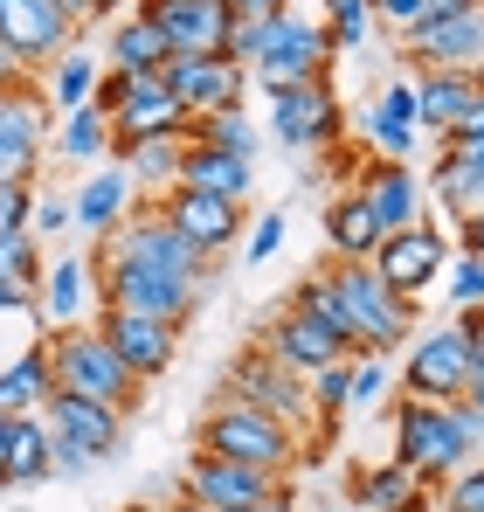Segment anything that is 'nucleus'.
Instances as JSON below:
<instances>
[{
	"label": "nucleus",
	"mask_w": 484,
	"mask_h": 512,
	"mask_svg": "<svg viewBox=\"0 0 484 512\" xmlns=\"http://www.w3.org/2000/svg\"><path fill=\"white\" fill-rule=\"evenodd\" d=\"M484 450V416L471 402H395V464L415 471L422 485L457 478Z\"/></svg>",
	"instance_id": "obj_1"
},
{
	"label": "nucleus",
	"mask_w": 484,
	"mask_h": 512,
	"mask_svg": "<svg viewBox=\"0 0 484 512\" xmlns=\"http://www.w3.org/2000/svg\"><path fill=\"white\" fill-rule=\"evenodd\" d=\"M332 35H325V14H305V7H284V14H270L263 28H256V63H249V77L270 90H298V84H325V70H332Z\"/></svg>",
	"instance_id": "obj_2"
},
{
	"label": "nucleus",
	"mask_w": 484,
	"mask_h": 512,
	"mask_svg": "<svg viewBox=\"0 0 484 512\" xmlns=\"http://www.w3.org/2000/svg\"><path fill=\"white\" fill-rule=\"evenodd\" d=\"M49 374H56V388L90 395V402H104V409H118V416H132V409L146 402V381L97 340V326H63V333H49Z\"/></svg>",
	"instance_id": "obj_3"
},
{
	"label": "nucleus",
	"mask_w": 484,
	"mask_h": 512,
	"mask_svg": "<svg viewBox=\"0 0 484 512\" xmlns=\"http://www.w3.org/2000/svg\"><path fill=\"white\" fill-rule=\"evenodd\" d=\"M90 284H97V312H139V319H166V326H187L208 298L201 277H173V270H146V263H111L97 256L90 263Z\"/></svg>",
	"instance_id": "obj_4"
},
{
	"label": "nucleus",
	"mask_w": 484,
	"mask_h": 512,
	"mask_svg": "<svg viewBox=\"0 0 484 512\" xmlns=\"http://www.w3.org/2000/svg\"><path fill=\"white\" fill-rule=\"evenodd\" d=\"M325 277H332L339 312H346V326H353V360H367V353L388 360L395 346L415 340V305L395 298V291L374 277V263H332Z\"/></svg>",
	"instance_id": "obj_5"
},
{
	"label": "nucleus",
	"mask_w": 484,
	"mask_h": 512,
	"mask_svg": "<svg viewBox=\"0 0 484 512\" xmlns=\"http://www.w3.org/2000/svg\"><path fill=\"white\" fill-rule=\"evenodd\" d=\"M298 443H305L298 429H284L277 416H263V409H249V402H222V395H215V409L201 416V457H229V464H256V471L291 478Z\"/></svg>",
	"instance_id": "obj_6"
},
{
	"label": "nucleus",
	"mask_w": 484,
	"mask_h": 512,
	"mask_svg": "<svg viewBox=\"0 0 484 512\" xmlns=\"http://www.w3.org/2000/svg\"><path fill=\"white\" fill-rule=\"evenodd\" d=\"M222 402H249V409H263V416H277L284 429L312 423V388H305V374H291V367H277L263 346H242L236 360H229V381H222Z\"/></svg>",
	"instance_id": "obj_7"
},
{
	"label": "nucleus",
	"mask_w": 484,
	"mask_h": 512,
	"mask_svg": "<svg viewBox=\"0 0 484 512\" xmlns=\"http://www.w3.org/2000/svg\"><path fill=\"white\" fill-rule=\"evenodd\" d=\"M478 360H471V340L457 326H429L408 340V360H402V388L415 402H464Z\"/></svg>",
	"instance_id": "obj_8"
},
{
	"label": "nucleus",
	"mask_w": 484,
	"mask_h": 512,
	"mask_svg": "<svg viewBox=\"0 0 484 512\" xmlns=\"http://www.w3.org/2000/svg\"><path fill=\"white\" fill-rule=\"evenodd\" d=\"M97 256H111V263H146V270H173V277H201V284H208V256L194 250L160 208L125 215V222L104 236V250H97Z\"/></svg>",
	"instance_id": "obj_9"
},
{
	"label": "nucleus",
	"mask_w": 484,
	"mask_h": 512,
	"mask_svg": "<svg viewBox=\"0 0 484 512\" xmlns=\"http://www.w3.org/2000/svg\"><path fill=\"white\" fill-rule=\"evenodd\" d=\"M374 263V277L395 291V298H422L436 277H443V263H450V236L436 229V222H408V229H388L381 236V250L367 256Z\"/></svg>",
	"instance_id": "obj_10"
},
{
	"label": "nucleus",
	"mask_w": 484,
	"mask_h": 512,
	"mask_svg": "<svg viewBox=\"0 0 484 512\" xmlns=\"http://www.w3.org/2000/svg\"><path fill=\"white\" fill-rule=\"evenodd\" d=\"M0 49L21 70H49L63 49H77V28L56 0H0Z\"/></svg>",
	"instance_id": "obj_11"
},
{
	"label": "nucleus",
	"mask_w": 484,
	"mask_h": 512,
	"mask_svg": "<svg viewBox=\"0 0 484 512\" xmlns=\"http://www.w3.org/2000/svg\"><path fill=\"white\" fill-rule=\"evenodd\" d=\"M160 84L180 97L187 118H208V111H242V97H249V70H236L229 56H166Z\"/></svg>",
	"instance_id": "obj_12"
},
{
	"label": "nucleus",
	"mask_w": 484,
	"mask_h": 512,
	"mask_svg": "<svg viewBox=\"0 0 484 512\" xmlns=\"http://www.w3.org/2000/svg\"><path fill=\"white\" fill-rule=\"evenodd\" d=\"M263 353H270L277 367L305 374V381H312L319 367H332V360H353V353H346V340H339L332 326H319L312 312H298L291 298H284V305L263 319Z\"/></svg>",
	"instance_id": "obj_13"
},
{
	"label": "nucleus",
	"mask_w": 484,
	"mask_h": 512,
	"mask_svg": "<svg viewBox=\"0 0 484 512\" xmlns=\"http://www.w3.org/2000/svg\"><path fill=\"white\" fill-rule=\"evenodd\" d=\"M132 14H146L160 28L173 56H222L229 21H236L222 0H132Z\"/></svg>",
	"instance_id": "obj_14"
},
{
	"label": "nucleus",
	"mask_w": 484,
	"mask_h": 512,
	"mask_svg": "<svg viewBox=\"0 0 484 512\" xmlns=\"http://www.w3.org/2000/svg\"><path fill=\"white\" fill-rule=\"evenodd\" d=\"M270 132L291 153H325L339 139V97H332V84L270 90Z\"/></svg>",
	"instance_id": "obj_15"
},
{
	"label": "nucleus",
	"mask_w": 484,
	"mask_h": 512,
	"mask_svg": "<svg viewBox=\"0 0 484 512\" xmlns=\"http://www.w3.org/2000/svg\"><path fill=\"white\" fill-rule=\"evenodd\" d=\"M160 215H166V222H173V229H180V236H187L201 256H208V263L242 243V201H222V194L166 187V194H160Z\"/></svg>",
	"instance_id": "obj_16"
},
{
	"label": "nucleus",
	"mask_w": 484,
	"mask_h": 512,
	"mask_svg": "<svg viewBox=\"0 0 484 512\" xmlns=\"http://www.w3.org/2000/svg\"><path fill=\"white\" fill-rule=\"evenodd\" d=\"M402 49H408V63H422V70H478L484 63V7L436 14L422 28H408Z\"/></svg>",
	"instance_id": "obj_17"
},
{
	"label": "nucleus",
	"mask_w": 484,
	"mask_h": 512,
	"mask_svg": "<svg viewBox=\"0 0 484 512\" xmlns=\"http://www.w3.org/2000/svg\"><path fill=\"white\" fill-rule=\"evenodd\" d=\"M97 340L111 346L139 381H160L166 367L180 360V326H166V319H139V312H97Z\"/></svg>",
	"instance_id": "obj_18"
},
{
	"label": "nucleus",
	"mask_w": 484,
	"mask_h": 512,
	"mask_svg": "<svg viewBox=\"0 0 484 512\" xmlns=\"http://www.w3.org/2000/svg\"><path fill=\"white\" fill-rule=\"evenodd\" d=\"M146 139H187V111H180V97L160 77H139L132 97L111 111V160L132 153V146H146Z\"/></svg>",
	"instance_id": "obj_19"
},
{
	"label": "nucleus",
	"mask_w": 484,
	"mask_h": 512,
	"mask_svg": "<svg viewBox=\"0 0 484 512\" xmlns=\"http://www.w3.org/2000/svg\"><path fill=\"white\" fill-rule=\"evenodd\" d=\"M277 485H284L277 471H256V464H229V457H194V464L180 471V499H194V506H208V512L256 506V499H270Z\"/></svg>",
	"instance_id": "obj_20"
},
{
	"label": "nucleus",
	"mask_w": 484,
	"mask_h": 512,
	"mask_svg": "<svg viewBox=\"0 0 484 512\" xmlns=\"http://www.w3.org/2000/svg\"><path fill=\"white\" fill-rule=\"evenodd\" d=\"M42 423H49V436L90 450L97 464H111V457L125 450V416L104 409V402H90V395H70V388H56V395L42 402Z\"/></svg>",
	"instance_id": "obj_21"
},
{
	"label": "nucleus",
	"mask_w": 484,
	"mask_h": 512,
	"mask_svg": "<svg viewBox=\"0 0 484 512\" xmlns=\"http://www.w3.org/2000/svg\"><path fill=\"white\" fill-rule=\"evenodd\" d=\"M42 132H49L42 90H28V84L0 90V180H35V160H42Z\"/></svg>",
	"instance_id": "obj_22"
},
{
	"label": "nucleus",
	"mask_w": 484,
	"mask_h": 512,
	"mask_svg": "<svg viewBox=\"0 0 484 512\" xmlns=\"http://www.w3.org/2000/svg\"><path fill=\"white\" fill-rule=\"evenodd\" d=\"M353 194L374 208L381 229H408V222H422V180L408 173V160H367Z\"/></svg>",
	"instance_id": "obj_23"
},
{
	"label": "nucleus",
	"mask_w": 484,
	"mask_h": 512,
	"mask_svg": "<svg viewBox=\"0 0 484 512\" xmlns=\"http://www.w3.org/2000/svg\"><path fill=\"white\" fill-rule=\"evenodd\" d=\"M408 90H415V125H429V132L443 139V132H457V118L478 104L484 70H422Z\"/></svg>",
	"instance_id": "obj_24"
},
{
	"label": "nucleus",
	"mask_w": 484,
	"mask_h": 512,
	"mask_svg": "<svg viewBox=\"0 0 484 512\" xmlns=\"http://www.w3.org/2000/svg\"><path fill=\"white\" fill-rule=\"evenodd\" d=\"M97 298V284H90V263L83 256H56L49 270H42V291H35V326H83V305Z\"/></svg>",
	"instance_id": "obj_25"
},
{
	"label": "nucleus",
	"mask_w": 484,
	"mask_h": 512,
	"mask_svg": "<svg viewBox=\"0 0 484 512\" xmlns=\"http://www.w3.org/2000/svg\"><path fill=\"white\" fill-rule=\"evenodd\" d=\"M56 478V450H49V423L42 416H14V436L0 450V492H28Z\"/></svg>",
	"instance_id": "obj_26"
},
{
	"label": "nucleus",
	"mask_w": 484,
	"mask_h": 512,
	"mask_svg": "<svg viewBox=\"0 0 484 512\" xmlns=\"http://www.w3.org/2000/svg\"><path fill=\"white\" fill-rule=\"evenodd\" d=\"M353 512H429V485L402 471L395 457L367 464V471H353Z\"/></svg>",
	"instance_id": "obj_27"
},
{
	"label": "nucleus",
	"mask_w": 484,
	"mask_h": 512,
	"mask_svg": "<svg viewBox=\"0 0 484 512\" xmlns=\"http://www.w3.org/2000/svg\"><path fill=\"white\" fill-rule=\"evenodd\" d=\"M173 187H194V194H222V201H242L256 187V160H236V153H215V146H187L180 153V180Z\"/></svg>",
	"instance_id": "obj_28"
},
{
	"label": "nucleus",
	"mask_w": 484,
	"mask_h": 512,
	"mask_svg": "<svg viewBox=\"0 0 484 512\" xmlns=\"http://www.w3.org/2000/svg\"><path fill=\"white\" fill-rule=\"evenodd\" d=\"M166 35L146 21V14H118L111 35H104V70H139V77H160L166 70Z\"/></svg>",
	"instance_id": "obj_29"
},
{
	"label": "nucleus",
	"mask_w": 484,
	"mask_h": 512,
	"mask_svg": "<svg viewBox=\"0 0 484 512\" xmlns=\"http://www.w3.org/2000/svg\"><path fill=\"white\" fill-rule=\"evenodd\" d=\"M56 395V374H49V340L14 353L0 367V416H42V402Z\"/></svg>",
	"instance_id": "obj_30"
},
{
	"label": "nucleus",
	"mask_w": 484,
	"mask_h": 512,
	"mask_svg": "<svg viewBox=\"0 0 484 512\" xmlns=\"http://www.w3.org/2000/svg\"><path fill=\"white\" fill-rule=\"evenodd\" d=\"M125 208H132V180H125V167H97L77 187V201H70V222H83L90 236H111V229L125 222Z\"/></svg>",
	"instance_id": "obj_31"
},
{
	"label": "nucleus",
	"mask_w": 484,
	"mask_h": 512,
	"mask_svg": "<svg viewBox=\"0 0 484 512\" xmlns=\"http://www.w3.org/2000/svg\"><path fill=\"white\" fill-rule=\"evenodd\" d=\"M325 236H332V263H367V256L381 250V222H374V208L360 201V194H339L332 208H325Z\"/></svg>",
	"instance_id": "obj_32"
},
{
	"label": "nucleus",
	"mask_w": 484,
	"mask_h": 512,
	"mask_svg": "<svg viewBox=\"0 0 484 512\" xmlns=\"http://www.w3.org/2000/svg\"><path fill=\"white\" fill-rule=\"evenodd\" d=\"M367 139H374L381 160H408L415 153V90L408 84L381 90V104L367 111Z\"/></svg>",
	"instance_id": "obj_33"
},
{
	"label": "nucleus",
	"mask_w": 484,
	"mask_h": 512,
	"mask_svg": "<svg viewBox=\"0 0 484 512\" xmlns=\"http://www.w3.org/2000/svg\"><path fill=\"white\" fill-rule=\"evenodd\" d=\"M429 187L443 194V208H450L457 222H471V215L484 208V160H464V153L443 146V160H436V173H429Z\"/></svg>",
	"instance_id": "obj_34"
},
{
	"label": "nucleus",
	"mask_w": 484,
	"mask_h": 512,
	"mask_svg": "<svg viewBox=\"0 0 484 512\" xmlns=\"http://www.w3.org/2000/svg\"><path fill=\"white\" fill-rule=\"evenodd\" d=\"M187 146H215V153L256 160L263 153V132L249 125V111H208V118H187Z\"/></svg>",
	"instance_id": "obj_35"
},
{
	"label": "nucleus",
	"mask_w": 484,
	"mask_h": 512,
	"mask_svg": "<svg viewBox=\"0 0 484 512\" xmlns=\"http://www.w3.org/2000/svg\"><path fill=\"white\" fill-rule=\"evenodd\" d=\"M56 153H63V160H77V167H97V160L111 153V118H104L97 104L63 111V125H56Z\"/></svg>",
	"instance_id": "obj_36"
},
{
	"label": "nucleus",
	"mask_w": 484,
	"mask_h": 512,
	"mask_svg": "<svg viewBox=\"0 0 484 512\" xmlns=\"http://www.w3.org/2000/svg\"><path fill=\"white\" fill-rule=\"evenodd\" d=\"M180 153H187V139H146V146H132V153H118V167L132 187H153L166 194L173 180H180Z\"/></svg>",
	"instance_id": "obj_37"
},
{
	"label": "nucleus",
	"mask_w": 484,
	"mask_h": 512,
	"mask_svg": "<svg viewBox=\"0 0 484 512\" xmlns=\"http://www.w3.org/2000/svg\"><path fill=\"white\" fill-rule=\"evenodd\" d=\"M42 270H49V256H42V236L35 229H21V236H0V284H14V291H42Z\"/></svg>",
	"instance_id": "obj_38"
},
{
	"label": "nucleus",
	"mask_w": 484,
	"mask_h": 512,
	"mask_svg": "<svg viewBox=\"0 0 484 512\" xmlns=\"http://www.w3.org/2000/svg\"><path fill=\"white\" fill-rule=\"evenodd\" d=\"M90 90H97V63H90L83 49H63V56L49 63V97H56L63 111H77V104H90Z\"/></svg>",
	"instance_id": "obj_39"
},
{
	"label": "nucleus",
	"mask_w": 484,
	"mask_h": 512,
	"mask_svg": "<svg viewBox=\"0 0 484 512\" xmlns=\"http://www.w3.org/2000/svg\"><path fill=\"white\" fill-rule=\"evenodd\" d=\"M291 305H298V312H312V319H319V326H332V333H339V340H346V353H353V326H346V312H339V291H332V277H298V284H291Z\"/></svg>",
	"instance_id": "obj_40"
},
{
	"label": "nucleus",
	"mask_w": 484,
	"mask_h": 512,
	"mask_svg": "<svg viewBox=\"0 0 484 512\" xmlns=\"http://www.w3.org/2000/svg\"><path fill=\"white\" fill-rule=\"evenodd\" d=\"M346 381H353V360H332V367H319L305 388H312V416H319V429H332L339 416H346Z\"/></svg>",
	"instance_id": "obj_41"
},
{
	"label": "nucleus",
	"mask_w": 484,
	"mask_h": 512,
	"mask_svg": "<svg viewBox=\"0 0 484 512\" xmlns=\"http://www.w3.org/2000/svg\"><path fill=\"white\" fill-rule=\"evenodd\" d=\"M374 28V0H325V35L332 49H360Z\"/></svg>",
	"instance_id": "obj_42"
},
{
	"label": "nucleus",
	"mask_w": 484,
	"mask_h": 512,
	"mask_svg": "<svg viewBox=\"0 0 484 512\" xmlns=\"http://www.w3.org/2000/svg\"><path fill=\"white\" fill-rule=\"evenodd\" d=\"M395 388V367L381 360V353H367V360H353V381H346V409H381V395Z\"/></svg>",
	"instance_id": "obj_43"
},
{
	"label": "nucleus",
	"mask_w": 484,
	"mask_h": 512,
	"mask_svg": "<svg viewBox=\"0 0 484 512\" xmlns=\"http://www.w3.org/2000/svg\"><path fill=\"white\" fill-rule=\"evenodd\" d=\"M35 222V180H0V236H21Z\"/></svg>",
	"instance_id": "obj_44"
},
{
	"label": "nucleus",
	"mask_w": 484,
	"mask_h": 512,
	"mask_svg": "<svg viewBox=\"0 0 484 512\" xmlns=\"http://www.w3.org/2000/svg\"><path fill=\"white\" fill-rule=\"evenodd\" d=\"M443 512H484V464H464L457 478H443Z\"/></svg>",
	"instance_id": "obj_45"
},
{
	"label": "nucleus",
	"mask_w": 484,
	"mask_h": 512,
	"mask_svg": "<svg viewBox=\"0 0 484 512\" xmlns=\"http://www.w3.org/2000/svg\"><path fill=\"white\" fill-rule=\"evenodd\" d=\"M443 270H450V298H457V305H464V312H471V305H484V256H457V263H443Z\"/></svg>",
	"instance_id": "obj_46"
},
{
	"label": "nucleus",
	"mask_w": 484,
	"mask_h": 512,
	"mask_svg": "<svg viewBox=\"0 0 484 512\" xmlns=\"http://www.w3.org/2000/svg\"><path fill=\"white\" fill-rule=\"evenodd\" d=\"M277 250H284V215L270 208V215H256V229H242V256L249 263H270Z\"/></svg>",
	"instance_id": "obj_47"
},
{
	"label": "nucleus",
	"mask_w": 484,
	"mask_h": 512,
	"mask_svg": "<svg viewBox=\"0 0 484 512\" xmlns=\"http://www.w3.org/2000/svg\"><path fill=\"white\" fill-rule=\"evenodd\" d=\"M35 236H63L70 229V201H56V194H35V222H28Z\"/></svg>",
	"instance_id": "obj_48"
},
{
	"label": "nucleus",
	"mask_w": 484,
	"mask_h": 512,
	"mask_svg": "<svg viewBox=\"0 0 484 512\" xmlns=\"http://www.w3.org/2000/svg\"><path fill=\"white\" fill-rule=\"evenodd\" d=\"M374 14H381L388 28H402V35H408V28L429 14V0H374Z\"/></svg>",
	"instance_id": "obj_49"
},
{
	"label": "nucleus",
	"mask_w": 484,
	"mask_h": 512,
	"mask_svg": "<svg viewBox=\"0 0 484 512\" xmlns=\"http://www.w3.org/2000/svg\"><path fill=\"white\" fill-rule=\"evenodd\" d=\"M49 450H56V471H63V478L97 471V457H90V450H77V443H63V436H49Z\"/></svg>",
	"instance_id": "obj_50"
},
{
	"label": "nucleus",
	"mask_w": 484,
	"mask_h": 512,
	"mask_svg": "<svg viewBox=\"0 0 484 512\" xmlns=\"http://www.w3.org/2000/svg\"><path fill=\"white\" fill-rule=\"evenodd\" d=\"M484 139V90H478V104L457 118V132H443V146H478Z\"/></svg>",
	"instance_id": "obj_51"
},
{
	"label": "nucleus",
	"mask_w": 484,
	"mask_h": 512,
	"mask_svg": "<svg viewBox=\"0 0 484 512\" xmlns=\"http://www.w3.org/2000/svg\"><path fill=\"white\" fill-rule=\"evenodd\" d=\"M56 7H63V14H70V28H97V21H104V7H97V0H56Z\"/></svg>",
	"instance_id": "obj_52"
},
{
	"label": "nucleus",
	"mask_w": 484,
	"mask_h": 512,
	"mask_svg": "<svg viewBox=\"0 0 484 512\" xmlns=\"http://www.w3.org/2000/svg\"><path fill=\"white\" fill-rule=\"evenodd\" d=\"M229 512H298V499H291V485H277L270 499H256V506H229Z\"/></svg>",
	"instance_id": "obj_53"
},
{
	"label": "nucleus",
	"mask_w": 484,
	"mask_h": 512,
	"mask_svg": "<svg viewBox=\"0 0 484 512\" xmlns=\"http://www.w3.org/2000/svg\"><path fill=\"white\" fill-rule=\"evenodd\" d=\"M457 243H464L471 256H484V208L471 215V222H457Z\"/></svg>",
	"instance_id": "obj_54"
},
{
	"label": "nucleus",
	"mask_w": 484,
	"mask_h": 512,
	"mask_svg": "<svg viewBox=\"0 0 484 512\" xmlns=\"http://www.w3.org/2000/svg\"><path fill=\"white\" fill-rule=\"evenodd\" d=\"M464 7H484V0H429V14H422V21H436V14H464ZM422 21H415V28H422Z\"/></svg>",
	"instance_id": "obj_55"
},
{
	"label": "nucleus",
	"mask_w": 484,
	"mask_h": 512,
	"mask_svg": "<svg viewBox=\"0 0 484 512\" xmlns=\"http://www.w3.org/2000/svg\"><path fill=\"white\" fill-rule=\"evenodd\" d=\"M14 84H28V70H21V63H14V56L0 49V90H14Z\"/></svg>",
	"instance_id": "obj_56"
},
{
	"label": "nucleus",
	"mask_w": 484,
	"mask_h": 512,
	"mask_svg": "<svg viewBox=\"0 0 484 512\" xmlns=\"http://www.w3.org/2000/svg\"><path fill=\"white\" fill-rule=\"evenodd\" d=\"M464 402H471V409H478V416H484V367H478V374H471V388H464Z\"/></svg>",
	"instance_id": "obj_57"
},
{
	"label": "nucleus",
	"mask_w": 484,
	"mask_h": 512,
	"mask_svg": "<svg viewBox=\"0 0 484 512\" xmlns=\"http://www.w3.org/2000/svg\"><path fill=\"white\" fill-rule=\"evenodd\" d=\"M166 512H208V506H194V499H173V506H166Z\"/></svg>",
	"instance_id": "obj_58"
},
{
	"label": "nucleus",
	"mask_w": 484,
	"mask_h": 512,
	"mask_svg": "<svg viewBox=\"0 0 484 512\" xmlns=\"http://www.w3.org/2000/svg\"><path fill=\"white\" fill-rule=\"evenodd\" d=\"M97 7H104V14H125V7H132V0H97Z\"/></svg>",
	"instance_id": "obj_59"
},
{
	"label": "nucleus",
	"mask_w": 484,
	"mask_h": 512,
	"mask_svg": "<svg viewBox=\"0 0 484 512\" xmlns=\"http://www.w3.org/2000/svg\"><path fill=\"white\" fill-rule=\"evenodd\" d=\"M7 436H14V416H0V450H7Z\"/></svg>",
	"instance_id": "obj_60"
},
{
	"label": "nucleus",
	"mask_w": 484,
	"mask_h": 512,
	"mask_svg": "<svg viewBox=\"0 0 484 512\" xmlns=\"http://www.w3.org/2000/svg\"><path fill=\"white\" fill-rule=\"evenodd\" d=\"M125 512H166V506H146V499H139V506H125Z\"/></svg>",
	"instance_id": "obj_61"
}]
</instances>
